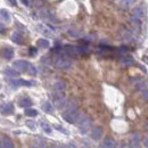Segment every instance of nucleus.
<instances>
[{
    "label": "nucleus",
    "mask_w": 148,
    "mask_h": 148,
    "mask_svg": "<svg viewBox=\"0 0 148 148\" xmlns=\"http://www.w3.org/2000/svg\"><path fill=\"white\" fill-rule=\"evenodd\" d=\"M75 124L79 127V129L81 130V132L86 133L88 130L90 129V127H91V119H89L86 114L80 113V115H79Z\"/></svg>",
    "instance_id": "f257e3e1"
},
{
    "label": "nucleus",
    "mask_w": 148,
    "mask_h": 148,
    "mask_svg": "<svg viewBox=\"0 0 148 148\" xmlns=\"http://www.w3.org/2000/svg\"><path fill=\"white\" fill-rule=\"evenodd\" d=\"M72 66L71 60L66 59V58H58L55 60V67L62 71H67L70 70V67Z\"/></svg>",
    "instance_id": "f03ea898"
},
{
    "label": "nucleus",
    "mask_w": 148,
    "mask_h": 148,
    "mask_svg": "<svg viewBox=\"0 0 148 148\" xmlns=\"http://www.w3.org/2000/svg\"><path fill=\"white\" fill-rule=\"evenodd\" d=\"M79 115H80L79 110L73 111V112H69V113H63L64 120H65L66 122H69V123H75L76 120H77V117H79Z\"/></svg>",
    "instance_id": "7ed1b4c3"
},
{
    "label": "nucleus",
    "mask_w": 148,
    "mask_h": 148,
    "mask_svg": "<svg viewBox=\"0 0 148 148\" xmlns=\"http://www.w3.org/2000/svg\"><path fill=\"white\" fill-rule=\"evenodd\" d=\"M29 65L30 64L26 60H15L13 63V69L16 70L17 72H25V71H27Z\"/></svg>",
    "instance_id": "20e7f679"
},
{
    "label": "nucleus",
    "mask_w": 148,
    "mask_h": 148,
    "mask_svg": "<svg viewBox=\"0 0 148 148\" xmlns=\"http://www.w3.org/2000/svg\"><path fill=\"white\" fill-rule=\"evenodd\" d=\"M10 84H13V86H15V87H21V86L31 87L32 84H34V82L25 81V80H22V79H14V80H10Z\"/></svg>",
    "instance_id": "39448f33"
},
{
    "label": "nucleus",
    "mask_w": 148,
    "mask_h": 148,
    "mask_svg": "<svg viewBox=\"0 0 148 148\" xmlns=\"http://www.w3.org/2000/svg\"><path fill=\"white\" fill-rule=\"evenodd\" d=\"M38 30L42 34H45L47 37H54V31H53V29L50 26H47V25H38Z\"/></svg>",
    "instance_id": "423d86ee"
},
{
    "label": "nucleus",
    "mask_w": 148,
    "mask_h": 148,
    "mask_svg": "<svg viewBox=\"0 0 148 148\" xmlns=\"http://www.w3.org/2000/svg\"><path fill=\"white\" fill-rule=\"evenodd\" d=\"M90 136L93 140H99L103 137V129L100 127H95L90 132Z\"/></svg>",
    "instance_id": "0eeeda50"
},
{
    "label": "nucleus",
    "mask_w": 148,
    "mask_h": 148,
    "mask_svg": "<svg viewBox=\"0 0 148 148\" xmlns=\"http://www.w3.org/2000/svg\"><path fill=\"white\" fill-rule=\"evenodd\" d=\"M14 112V106L12 105V104H2L1 106H0V113L1 114H5V115H7V114H12Z\"/></svg>",
    "instance_id": "6e6552de"
},
{
    "label": "nucleus",
    "mask_w": 148,
    "mask_h": 148,
    "mask_svg": "<svg viewBox=\"0 0 148 148\" xmlns=\"http://www.w3.org/2000/svg\"><path fill=\"white\" fill-rule=\"evenodd\" d=\"M54 89H55L56 92H64L65 89H66V83L62 80L56 81L55 84H54Z\"/></svg>",
    "instance_id": "1a4fd4ad"
},
{
    "label": "nucleus",
    "mask_w": 148,
    "mask_h": 148,
    "mask_svg": "<svg viewBox=\"0 0 148 148\" xmlns=\"http://www.w3.org/2000/svg\"><path fill=\"white\" fill-rule=\"evenodd\" d=\"M1 147L2 148H14V144L12 141V139L7 136H3L1 139Z\"/></svg>",
    "instance_id": "9d476101"
},
{
    "label": "nucleus",
    "mask_w": 148,
    "mask_h": 148,
    "mask_svg": "<svg viewBox=\"0 0 148 148\" xmlns=\"http://www.w3.org/2000/svg\"><path fill=\"white\" fill-rule=\"evenodd\" d=\"M144 15H145V10H144V8L141 6H137L132 10V16H134V17H138V18L141 19L144 17Z\"/></svg>",
    "instance_id": "9b49d317"
},
{
    "label": "nucleus",
    "mask_w": 148,
    "mask_h": 148,
    "mask_svg": "<svg viewBox=\"0 0 148 148\" xmlns=\"http://www.w3.org/2000/svg\"><path fill=\"white\" fill-rule=\"evenodd\" d=\"M0 21L3 23H9L10 22V15L6 9H0Z\"/></svg>",
    "instance_id": "f8f14e48"
},
{
    "label": "nucleus",
    "mask_w": 148,
    "mask_h": 148,
    "mask_svg": "<svg viewBox=\"0 0 148 148\" xmlns=\"http://www.w3.org/2000/svg\"><path fill=\"white\" fill-rule=\"evenodd\" d=\"M104 146L105 148H116V141L111 137H107L104 140Z\"/></svg>",
    "instance_id": "ddd939ff"
},
{
    "label": "nucleus",
    "mask_w": 148,
    "mask_h": 148,
    "mask_svg": "<svg viewBox=\"0 0 148 148\" xmlns=\"http://www.w3.org/2000/svg\"><path fill=\"white\" fill-rule=\"evenodd\" d=\"M1 55H2V57H5L6 59H12L13 56H14V50L12 48H3Z\"/></svg>",
    "instance_id": "4468645a"
},
{
    "label": "nucleus",
    "mask_w": 148,
    "mask_h": 148,
    "mask_svg": "<svg viewBox=\"0 0 148 148\" xmlns=\"http://www.w3.org/2000/svg\"><path fill=\"white\" fill-rule=\"evenodd\" d=\"M131 141H132V146L134 148H139V144H140V136L138 133H133L131 136Z\"/></svg>",
    "instance_id": "2eb2a0df"
},
{
    "label": "nucleus",
    "mask_w": 148,
    "mask_h": 148,
    "mask_svg": "<svg viewBox=\"0 0 148 148\" xmlns=\"http://www.w3.org/2000/svg\"><path fill=\"white\" fill-rule=\"evenodd\" d=\"M3 72H5L6 75L12 76V77H15V76H18L19 75V72H17L16 70H14L13 67H6V69L3 70Z\"/></svg>",
    "instance_id": "dca6fc26"
},
{
    "label": "nucleus",
    "mask_w": 148,
    "mask_h": 148,
    "mask_svg": "<svg viewBox=\"0 0 148 148\" xmlns=\"http://www.w3.org/2000/svg\"><path fill=\"white\" fill-rule=\"evenodd\" d=\"M12 40H13V42H15L17 45H22L23 43V37L21 36V33H18V32H13Z\"/></svg>",
    "instance_id": "f3484780"
},
{
    "label": "nucleus",
    "mask_w": 148,
    "mask_h": 148,
    "mask_svg": "<svg viewBox=\"0 0 148 148\" xmlns=\"http://www.w3.org/2000/svg\"><path fill=\"white\" fill-rule=\"evenodd\" d=\"M18 104H19V106H21V107L27 108V107L32 106V100H31L30 98H23V99H21V100H19Z\"/></svg>",
    "instance_id": "a211bd4d"
},
{
    "label": "nucleus",
    "mask_w": 148,
    "mask_h": 148,
    "mask_svg": "<svg viewBox=\"0 0 148 148\" xmlns=\"http://www.w3.org/2000/svg\"><path fill=\"white\" fill-rule=\"evenodd\" d=\"M121 63H122L123 66H127V67H128V66H131L134 62H133V58H132V57H129V56H128V57H123V58L121 59Z\"/></svg>",
    "instance_id": "6ab92c4d"
},
{
    "label": "nucleus",
    "mask_w": 148,
    "mask_h": 148,
    "mask_svg": "<svg viewBox=\"0 0 148 148\" xmlns=\"http://www.w3.org/2000/svg\"><path fill=\"white\" fill-rule=\"evenodd\" d=\"M42 110L45 112H47V113H53L54 112V106L49 101H45L42 104Z\"/></svg>",
    "instance_id": "aec40b11"
},
{
    "label": "nucleus",
    "mask_w": 148,
    "mask_h": 148,
    "mask_svg": "<svg viewBox=\"0 0 148 148\" xmlns=\"http://www.w3.org/2000/svg\"><path fill=\"white\" fill-rule=\"evenodd\" d=\"M40 125H41V128L45 130V132H47V133H51V127H50V124H48L46 121H40Z\"/></svg>",
    "instance_id": "412c9836"
},
{
    "label": "nucleus",
    "mask_w": 148,
    "mask_h": 148,
    "mask_svg": "<svg viewBox=\"0 0 148 148\" xmlns=\"http://www.w3.org/2000/svg\"><path fill=\"white\" fill-rule=\"evenodd\" d=\"M38 46L40 48H48L49 47V41L46 40V39H40V40H38Z\"/></svg>",
    "instance_id": "4be33fe9"
},
{
    "label": "nucleus",
    "mask_w": 148,
    "mask_h": 148,
    "mask_svg": "<svg viewBox=\"0 0 148 148\" xmlns=\"http://www.w3.org/2000/svg\"><path fill=\"white\" fill-rule=\"evenodd\" d=\"M76 51H77V54L86 55V54H88L89 49H88V47H86V46H79V47H76Z\"/></svg>",
    "instance_id": "5701e85b"
},
{
    "label": "nucleus",
    "mask_w": 148,
    "mask_h": 148,
    "mask_svg": "<svg viewBox=\"0 0 148 148\" xmlns=\"http://www.w3.org/2000/svg\"><path fill=\"white\" fill-rule=\"evenodd\" d=\"M25 115L26 116H30V117H36L38 115V112L36 110H32V108H26Z\"/></svg>",
    "instance_id": "b1692460"
},
{
    "label": "nucleus",
    "mask_w": 148,
    "mask_h": 148,
    "mask_svg": "<svg viewBox=\"0 0 148 148\" xmlns=\"http://www.w3.org/2000/svg\"><path fill=\"white\" fill-rule=\"evenodd\" d=\"M134 1H136V0H122V1H121V6L124 7V8H128V7H130Z\"/></svg>",
    "instance_id": "393cba45"
},
{
    "label": "nucleus",
    "mask_w": 148,
    "mask_h": 148,
    "mask_svg": "<svg viewBox=\"0 0 148 148\" xmlns=\"http://www.w3.org/2000/svg\"><path fill=\"white\" fill-rule=\"evenodd\" d=\"M131 23H132L133 25L140 26V25H141V19L138 18V17H134V16H131Z\"/></svg>",
    "instance_id": "a878e982"
},
{
    "label": "nucleus",
    "mask_w": 148,
    "mask_h": 148,
    "mask_svg": "<svg viewBox=\"0 0 148 148\" xmlns=\"http://www.w3.org/2000/svg\"><path fill=\"white\" fill-rule=\"evenodd\" d=\"M27 70H29V73L31 74V75H37L38 71L33 65H29V69H27Z\"/></svg>",
    "instance_id": "bb28decb"
},
{
    "label": "nucleus",
    "mask_w": 148,
    "mask_h": 148,
    "mask_svg": "<svg viewBox=\"0 0 148 148\" xmlns=\"http://www.w3.org/2000/svg\"><path fill=\"white\" fill-rule=\"evenodd\" d=\"M26 125H27L30 129L36 130V122H33V121H26Z\"/></svg>",
    "instance_id": "cd10ccee"
},
{
    "label": "nucleus",
    "mask_w": 148,
    "mask_h": 148,
    "mask_svg": "<svg viewBox=\"0 0 148 148\" xmlns=\"http://www.w3.org/2000/svg\"><path fill=\"white\" fill-rule=\"evenodd\" d=\"M37 48H34V47H31L30 48V55L31 56H36L37 55Z\"/></svg>",
    "instance_id": "c85d7f7f"
},
{
    "label": "nucleus",
    "mask_w": 148,
    "mask_h": 148,
    "mask_svg": "<svg viewBox=\"0 0 148 148\" xmlns=\"http://www.w3.org/2000/svg\"><path fill=\"white\" fill-rule=\"evenodd\" d=\"M8 2H9L12 6H17V1H16V0H8Z\"/></svg>",
    "instance_id": "c756f323"
},
{
    "label": "nucleus",
    "mask_w": 148,
    "mask_h": 148,
    "mask_svg": "<svg viewBox=\"0 0 148 148\" xmlns=\"http://www.w3.org/2000/svg\"><path fill=\"white\" fill-rule=\"evenodd\" d=\"M144 99H145L146 101H148V90L144 92Z\"/></svg>",
    "instance_id": "7c9ffc66"
},
{
    "label": "nucleus",
    "mask_w": 148,
    "mask_h": 148,
    "mask_svg": "<svg viewBox=\"0 0 148 148\" xmlns=\"http://www.w3.org/2000/svg\"><path fill=\"white\" fill-rule=\"evenodd\" d=\"M21 1H22L25 6H29V5H30V1H29V0H21Z\"/></svg>",
    "instance_id": "2f4dec72"
},
{
    "label": "nucleus",
    "mask_w": 148,
    "mask_h": 148,
    "mask_svg": "<svg viewBox=\"0 0 148 148\" xmlns=\"http://www.w3.org/2000/svg\"><path fill=\"white\" fill-rule=\"evenodd\" d=\"M144 145H145V147L148 148V137L147 138H145V140H144Z\"/></svg>",
    "instance_id": "473e14b6"
},
{
    "label": "nucleus",
    "mask_w": 148,
    "mask_h": 148,
    "mask_svg": "<svg viewBox=\"0 0 148 148\" xmlns=\"http://www.w3.org/2000/svg\"><path fill=\"white\" fill-rule=\"evenodd\" d=\"M5 32V27H2L1 25H0V33H3Z\"/></svg>",
    "instance_id": "72a5a7b5"
},
{
    "label": "nucleus",
    "mask_w": 148,
    "mask_h": 148,
    "mask_svg": "<svg viewBox=\"0 0 148 148\" xmlns=\"http://www.w3.org/2000/svg\"><path fill=\"white\" fill-rule=\"evenodd\" d=\"M120 148H131V147H130L129 145H122V146H121Z\"/></svg>",
    "instance_id": "f704fd0d"
},
{
    "label": "nucleus",
    "mask_w": 148,
    "mask_h": 148,
    "mask_svg": "<svg viewBox=\"0 0 148 148\" xmlns=\"http://www.w3.org/2000/svg\"><path fill=\"white\" fill-rule=\"evenodd\" d=\"M31 148H37V147H31Z\"/></svg>",
    "instance_id": "c9c22d12"
}]
</instances>
